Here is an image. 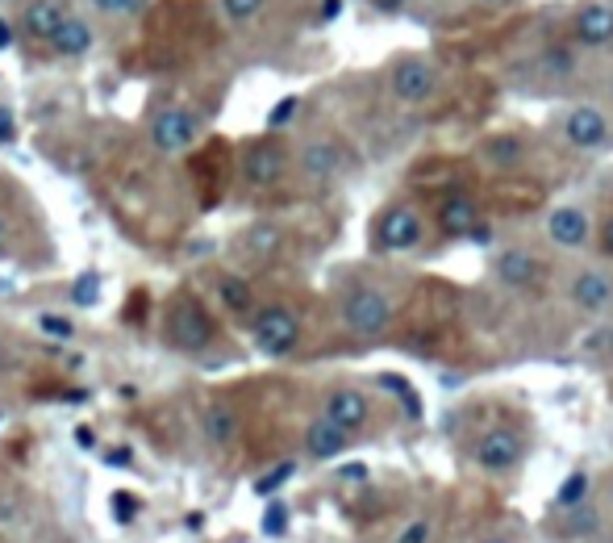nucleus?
Instances as JSON below:
<instances>
[{
	"instance_id": "obj_10",
	"label": "nucleus",
	"mask_w": 613,
	"mask_h": 543,
	"mask_svg": "<svg viewBox=\"0 0 613 543\" xmlns=\"http://www.w3.org/2000/svg\"><path fill=\"white\" fill-rule=\"evenodd\" d=\"M196 135H201V122L184 105H167L151 117V147L159 155H184L188 147L196 142Z\"/></svg>"
},
{
	"instance_id": "obj_29",
	"label": "nucleus",
	"mask_w": 613,
	"mask_h": 543,
	"mask_svg": "<svg viewBox=\"0 0 613 543\" xmlns=\"http://www.w3.org/2000/svg\"><path fill=\"white\" fill-rule=\"evenodd\" d=\"M592 247L601 251V260H613V214L601 217V226H592Z\"/></svg>"
},
{
	"instance_id": "obj_25",
	"label": "nucleus",
	"mask_w": 613,
	"mask_h": 543,
	"mask_svg": "<svg viewBox=\"0 0 613 543\" xmlns=\"http://www.w3.org/2000/svg\"><path fill=\"white\" fill-rule=\"evenodd\" d=\"M588 497V472H572L563 489L555 493V510H567V506H580Z\"/></svg>"
},
{
	"instance_id": "obj_14",
	"label": "nucleus",
	"mask_w": 613,
	"mask_h": 543,
	"mask_svg": "<svg viewBox=\"0 0 613 543\" xmlns=\"http://www.w3.org/2000/svg\"><path fill=\"white\" fill-rule=\"evenodd\" d=\"M567 301L580 310V314H605L613 305V276L597 264L576 268L567 280Z\"/></svg>"
},
{
	"instance_id": "obj_17",
	"label": "nucleus",
	"mask_w": 613,
	"mask_h": 543,
	"mask_svg": "<svg viewBox=\"0 0 613 543\" xmlns=\"http://www.w3.org/2000/svg\"><path fill=\"white\" fill-rule=\"evenodd\" d=\"M72 13L67 0H29L22 9V34L34 42H51V34L63 26V17Z\"/></svg>"
},
{
	"instance_id": "obj_19",
	"label": "nucleus",
	"mask_w": 613,
	"mask_h": 543,
	"mask_svg": "<svg viewBox=\"0 0 613 543\" xmlns=\"http://www.w3.org/2000/svg\"><path fill=\"white\" fill-rule=\"evenodd\" d=\"M201 434H205V443H214L217 452L234 447L239 443V409L226 406V402H209L201 409Z\"/></svg>"
},
{
	"instance_id": "obj_4",
	"label": "nucleus",
	"mask_w": 613,
	"mask_h": 543,
	"mask_svg": "<svg viewBox=\"0 0 613 543\" xmlns=\"http://www.w3.org/2000/svg\"><path fill=\"white\" fill-rule=\"evenodd\" d=\"M251 323V343L267 355V359H284L301 348L305 339V326H301V314L284 301H271V305H255V314L246 318Z\"/></svg>"
},
{
	"instance_id": "obj_20",
	"label": "nucleus",
	"mask_w": 613,
	"mask_h": 543,
	"mask_svg": "<svg viewBox=\"0 0 613 543\" xmlns=\"http://www.w3.org/2000/svg\"><path fill=\"white\" fill-rule=\"evenodd\" d=\"M347 447H350V434L339 431L334 422H325L321 414L305 427V452H309L314 460H339Z\"/></svg>"
},
{
	"instance_id": "obj_26",
	"label": "nucleus",
	"mask_w": 613,
	"mask_h": 543,
	"mask_svg": "<svg viewBox=\"0 0 613 543\" xmlns=\"http://www.w3.org/2000/svg\"><path fill=\"white\" fill-rule=\"evenodd\" d=\"M264 4L267 0H221V13H226V22L246 26V22H255L264 13Z\"/></svg>"
},
{
	"instance_id": "obj_45",
	"label": "nucleus",
	"mask_w": 613,
	"mask_h": 543,
	"mask_svg": "<svg viewBox=\"0 0 613 543\" xmlns=\"http://www.w3.org/2000/svg\"><path fill=\"white\" fill-rule=\"evenodd\" d=\"M476 4H501V0H476Z\"/></svg>"
},
{
	"instance_id": "obj_1",
	"label": "nucleus",
	"mask_w": 613,
	"mask_h": 543,
	"mask_svg": "<svg viewBox=\"0 0 613 543\" xmlns=\"http://www.w3.org/2000/svg\"><path fill=\"white\" fill-rule=\"evenodd\" d=\"M430 243V217L413 201H388L372 217V251L380 255H409Z\"/></svg>"
},
{
	"instance_id": "obj_46",
	"label": "nucleus",
	"mask_w": 613,
	"mask_h": 543,
	"mask_svg": "<svg viewBox=\"0 0 613 543\" xmlns=\"http://www.w3.org/2000/svg\"><path fill=\"white\" fill-rule=\"evenodd\" d=\"M0 364H4V343H0Z\"/></svg>"
},
{
	"instance_id": "obj_24",
	"label": "nucleus",
	"mask_w": 613,
	"mask_h": 543,
	"mask_svg": "<svg viewBox=\"0 0 613 543\" xmlns=\"http://www.w3.org/2000/svg\"><path fill=\"white\" fill-rule=\"evenodd\" d=\"M563 527L572 531V535H597L601 531V515H597V506L592 502H580V506H567V510H560Z\"/></svg>"
},
{
	"instance_id": "obj_8",
	"label": "nucleus",
	"mask_w": 613,
	"mask_h": 543,
	"mask_svg": "<svg viewBox=\"0 0 613 543\" xmlns=\"http://www.w3.org/2000/svg\"><path fill=\"white\" fill-rule=\"evenodd\" d=\"M289 176V151L280 138H255L242 151V180L251 189H276Z\"/></svg>"
},
{
	"instance_id": "obj_15",
	"label": "nucleus",
	"mask_w": 613,
	"mask_h": 543,
	"mask_svg": "<svg viewBox=\"0 0 613 543\" xmlns=\"http://www.w3.org/2000/svg\"><path fill=\"white\" fill-rule=\"evenodd\" d=\"M296 167H301V176H305V180H314V185H330V180H339V176H343L347 155H343V147H339L334 138H309V142L296 151Z\"/></svg>"
},
{
	"instance_id": "obj_42",
	"label": "nucleus",
	"mask_w": 613,
	"mask_h": 543,
	"mask_svg": "<svg viewBox=\"0 0 613 543\" xmlns=\"http://www.w3.org/2000/svg\"><path fill=\"white\" fill-rule=\"evenodd\" d=\"M76 439H80V447H97V443H92V431H88V427H80V431H76Z\"/></svg>"
},
{
	"instance_id": "obj_41",
	"label": "nucleus",
	"mask_w": 613,
	"mask_h": 543,
	"mask_svg": "<svg viewBox=\"0 0 613 543\" xmlns=\"http://www.w3.org/2000/svg\"><path fill=\"white\" fill-rule=\"evenodd\" d=\"M339 477H343V481H363V477H368V468H363V464H350V468H343Z\"/></svg>"
},
{
	"instance_id": "obj_22",
	"label": "nucleus",
	"mask_w": 613,
	"mask_h": 543,
	"mask_svg": "<svg viewBox=\"0 0 613 543\" xmlns=\"http://www.w3.org/2000/svg\"><path fill=\"white\" fill-rule=\"evenodd\" d=\"M217 301H221V310L234 314V318H251V314H255V289L246 285V276H234V272H226V276L217 280Z\"/></svg>"
},
{
	"instance_id": "obj_7",
	"label": "nucleus",
	"mask_w": 613,
	"mask_h": 543,
	"mask_svg": "<svg viewBox=\"0 0 613 543\" xmlns=\"http://www.w3.org/2000/svg\"><path fill=\"white\" fill-rule=\"evenodd\" d=\"M388 88H393V97L400 105H426L438 92V67L422 54H405L388 72Z\"/></svg>"
},
{
	"instance_id": "obj_36",
	"label": "nucleus",
	"mask_w": 613,
	"mask_h": 543,
	"mask_svg": "<svg viewBox=\"0 0 613 543\" xmlns=\"http://www.w3.org/2000/svg\"><path fill=\"white\" fill-rule=\"evenodd\" d=\"M13 135H17V122H13V109L0 105V142H13Z\"/></svg>"
},
{
	"instance_id": "obj_13",
	"label": "nucleus",
	"mask_w": 613,
	"mask_h": 543,
	"mask_svg": "<svg viewBox=\"0 0 613 543\" xmlns=\"http://www.w3.org/2000/svg\"><path fill=\"white\" fill-rule=\"evenodd\" d=\"M434 217H438V235H443V239H459V243H463V239L476 235V226L484 222V205L472 192H447V197L438 201Z\"/></svg>"
},
{
	"instance_id": "obj_30",
	"label": "nucleus",
	"mask_w": 613,
	"mask_h": 543,
	"mask_svg": "<svg viewBox=\"0 0 613 543\" xmlns=\"http://www.w3.org/2000/svg\"><path fill=\"white\" fill-rule=\"evenodd\" d=\"M293 472H296V464H293V460H289V464H276V468H271V472H267L264 481H259V485H255V493H264V497H267V493H276V489L284 485V481H289V477H293Z\"/></svg>"
},
{
	"instance_id": "obj_5",
	"label": "nucleus",
	"mask_w": 613,
	"mask_h": 543,
	"mask_svg": "<svg viewBox=\"0 0 613 543\" xmlns=\"http://www.w3.org/2000/svg\"><path fill=\"white\" fill-rule=\"evenodd\" d=\"M472 460L488 477H509V472H518L526 464V434L518 431V427H509V422H497V427L476 434Z\"/></svg>"
},
{
	"instance_id": "obj_40",
	"label": "nucleus",
	"mask_w": 613,
	"mask_h": 543,
	"mask_svg": "<svg viewBox=\"0 0 613 543\" xmlns=\"http://www.w3.org/2000/svg\"><path fill=\"white\" fill-rule=\"evenodd\" d=\"M409 0H372V9H380V13H400Z\"/></svg>"
},
{
	"instance_id": "obj_18",
	"label": "nucleus",
	"mask_w": 613,
	"mask_h": 543,
	"mask_svg": "<svg viewBox=\"0 0 613 543\" xmlns=\"http://www.w3.org/2000/svg\"><path fill=\"white\" fill-rule=\"evenodd\" d=\"M47 47H51L54 54H63V59H80V54H88L97 47V29H92V22L80 17V13H67L63 26L54 29Z\"/></svg>"
},
{
	"instance_id": "obj_33",
	"label": "nucleus",
	"mask_w": 613,
	"mask_h": 543,
	"mask_svg": "<svg viewBox=\"0 0 613 543\" xmlns=\"http://www.w3.org/2000/svg\"><path fill=\"white\" fill-rule=\"evenodd\" d=\"M72 301H76V305H92V301H97V276H92V272L80 276V285L72 289Z\"/></svg>"
},
{
	"instance_id": "obj_37",
	"label": "nucleus",
	"mask_w": 613,
	"mask_h": 543,
	"mask_svg": "<svg viewBox=\"0 0 613 543\" xmlns=\"http://www.w3.org/2000/svg\"><path fill=\"white\" fill-rule=\"evenodd\" d=\"M13 42H17V26H13V22H4V17H0V51H9V47H13Z\"/></svg>"
},
{
	"instance_id": "obj_32",
	"label": "nucleus",
	"mask_w": 613,
	"mask_h": 543,
	"mask_svg": "<svg viewBox=\"0 0 613 543\" xmlns=\"http://www.w3.org/2000/svg\"><path fill=\"white\" fill-rule=\"evenodd\" d=\"M113 515H117V522H133L138 497H133V493H113Z\"/></svg>"
},
{
	"instance_id": "obj_38",
	"label": "nucleus",
	"mask_w": 613,
	"mask_h": 543,
	"mask_svg": "<svg viewBox=\"0 0 613 543\" xmlns=\"http://www.w3.org/2000/svg\"><path fill=\"white\" fill-rule=\"evenodd\" d=\"M42 326H47L51 334H63V339H72V330H76V326L63 323V318H42Z\"/></svg>"
},
{
	"instance_id": "obj_43",
	"label": "nucleus",
	"mask_w": 613,
	"mask_h": 543,
	"mask_svg": "<svg viewBox=\"0 0 613 543\" xmlns=\"http://www.w3.org/2000/svg\"><path fill=\"white\" fill-rule=\"evenodd\" d=\"M481 543H513V540H509V535H484Z\"/></svg>"
},
{
	"instance_id": "obj_21",
	"label": "nucleus",
	"mask_w": 613,
	"mask_h": 543,
	"mask_svg": "<svg viewBox=\"0 0 613 543\" xmlns=\"http://www.w3.org/2000/svg\"><path fill=\"white\" fill-rule=\"evenodd\" d=\"M481 155L488 167L513 172V167H522V163L531 160V147H526V138L522 135H493V138H484Z\"/></svg>"
},
{
	"instance_id": "obj_2",
	"label": "nucleus",
	"mask_w": 613,
	"mask_h": 543,
	"mask_svg": "<svg viewBox=\"0 0 613 543\" xmlns=\"http://www.w3.org/2000/svg\"><path fill=\"white\" fill-rule=\"evenodd\" d=\"M339 318H343V326H347L355 339H380V334H388V326L397 318V305H393V298L380 285L359 280V285L343 289Z\"/></svg>"
},
{
	"instance_id": "obj_28",
	"label": "nucleus",
	"mask_w": 613,
	"mask_h": 543,
	"mask_svg": "<svg viewBox=\"0 0 613 543\" xmlns=\"http://www.w3.org/2000/svg\"><path fill=\"white\" fill-rule=\"evenodd\" d=\"M142 4H146V0H92V9H97L101 17H133Z\"/></svg>"
},
{
	"instance_id": "obj_12",
	"label": "nucleus",
	"mask_w": 613,
	"mask_h": 543,
	"mask_svg": "<svg viewBox=\"0 0 613 543\" xmlns=\"http://www.w3.org/2000/svg\"><path fill=\"white\" fill-rule=\"evenodd\" d=\"M493 276H497V285H506L513 293H531L547 280V268H542V260L534 255L531 247H506L493 260Z\"/></svg>"
},
{
	"instance_id": "obj_6",
	"label": "nucleus",
	"mask_w": 613,
	"mask_h": 543,
	"mask_svg": "<svg viewBox=\"0 0 613 543\" xmlns=\"http://www.w3.org/2000/svg\"><path fill=\"white\" fill-rule=\"evenodd\" d=\"M560 135L563 142H567L572 151H580V155H605L613 147V122L601 105L580 101V105H572L563 113Z\"/></svg>"
},
{
	"instance_id": "obj_39",
	"label": "nucleus",
	"mask_w": 613,
	"mask_h": 543,
	"mask_svg": "<svg viewBox=\"0 0 613 543\" xmlns=\"http://www.w3.org/2000/svg\"><path fill=\"white\" fill-rule=\"evenodd\" d=\"M343 13V0H321V22H334Z\"/></svg>"
},
{
	"instance_id": "obj_35",
	"label": "nucleus",
	"mask_w": 613,
	"mask_h": 543,
	"mask_svg": "<svg viewBox=\"0 0 613 543\" xmlns=\"http://www.w3.org/2000/svg\"><path fill=\"white\" fill-rule=\"evenodd\" d=\"M13 255V230H9V217H4V205H0V260Z\"/></svg>"
},
{
	"instance_id": "obj_34",
	"label": "nucleus",
	"mask_w": 613,
	"mask_h": 543,
	"mask_svg": "<svg viewBox=\"0 0 613 543\" xmlns=\"http://www.w3.org/2000/svg\"><path fill=\"white\" fill-rule=\"evenodd\" d=\"M296 105H301V101H296V97H284V101H280V105H276V113H271V117H267V126H271V130H276V126H284V122H293Z\"/></svg>"
},
{
	"instance_id": "obj_11",
	"label": "nucleus",
	"mask_w": 613,
	"mask_h": 543,
	"mask_svg": "<svg viewBox=\"0 0 613 543\" xmlns=\"http://www.w3.org/2000/svg\"><path fill=\"white\" fill-rule=\"evenodd\" d=\"M542 235H547V243L555 247V251H588L592 247V214H588L585 205H555L547 222H542Z\"/></svg>"
},
{
	"instance_id": "obj_9",
	"label": "nucleus",
	"mask_w": 613,
	"mask_h": 543,
	"mask_svg": "<svg viewBox=\"0 0 613 543\" xmlns=\"http://www.w3.org/2000/svg\"><path fill=\"white\" fill-rule=\"evenodd\" d=\"M321 418L355 439L359 431H368V422H372V397L363 389H355V384H334L321 397Z\"/></svg>"
},
{
	"instance_id": "obj_16",
	"label": "nucleus",
	"mask_w": 613,
	"mask_h": 543,
	"mask_svg": "<svg viewBox=\"0 0 613 543\" xmlns=\"http://www.w3.org/2000/svg\"><path fill=\"white\" fill-rule=\"evenodd\" d=\"M572 34H576V42L588 47V51H605L613 47V4L605 0H588L576 9V17H572Z\"/></svg>"
},
{
	"instance_id": "obj_3",
	"label": "nucleus",
	"mask_w": 613,
	"mask_h": 543,
	"mask_svg": "<svg viewBox=\"0 0 613 543\" xmlns=\"http://www.w3.org/2000/svg\"><path fill=\"white\" fill-rule=\"evenodd\" d=\"M163 339H167L171 352H184V355L209 352L217 339V326H214V314L205 310V301H196L192 293L171 298L167 318H163Z\"/></svg>"
},
{
	"instance_id": "obj_23",
	"label": "nucleus",
	"mask_w": 613,
	"mask_h": 543,
	"mask_svg": "<svg viewBox=\"0 0 613 543\" xmlns=\"http://www.w3.org/2000/svg\"><path fill=\"white\" fill-rule=\"evenodd\" d=\"M284 243V230L276 226V222H255L246 235H242V247H246V255L251 260H271L276 251Z\"/></svg>"
},
{
	"instance_id": "obj_31",
	"label": "nucleus",
	"mask_w": 613,
	"mask_h": 543,
	"mask_svg": "<svg viewBox=\"0 0 613 543\" xmlns=\"http://www.w3.org/2000/svg\"><path fill=\"white\" fill-rule=\"evenodd\" d=\"M284 527H289V510H284L280 502H271V506H267V515H264V531L267 535H280Z\"/></svg>"
},
{
	"instance_id": "obj_44",
	"label": "nucleus",
	"mask_w": 613,
	"mask_h": 543,
	"mask_svg": "<svg viewBox=\"0 0 613 543\" xmlns=\"http://www.w3.org/2000/svg\"><path fill=\"white\" fill-rule=\"evenodd\" d=\"M605 497H610V510H613V481H610V493H605Z\"/></svg>"
},
{
	"instance_id": "obj_27",
	"label": "nucleus",
	"mask_w": 613,
	"mask_h": 543,
	"mask_svg": "<svg viewBox=\"0 0 613 543\" xmlns=\"http://www.w3.org/2000/svg\"><path fill=\"white\" fill-rule=\"evenodd\" d=\"M430 540H434V522L430 518H409L397 535V543H430Z\"/></svg>"
},
{
	"instance_id": "obj_47",
	"label": "nucleus",
	"mask_w": 613,
	"mask_h": 543,
	"mask_svg": "<svg viewBox=\"0 0 613 543\" xmlns=\"http://www.w3.org/2000/svg\"><path fill=\"white\" fill-rule=\"evenodd\" d=\"M610 339H613V334H610ZM610 352H613V343H610Z\"/></svg>"
}]
</instances>
